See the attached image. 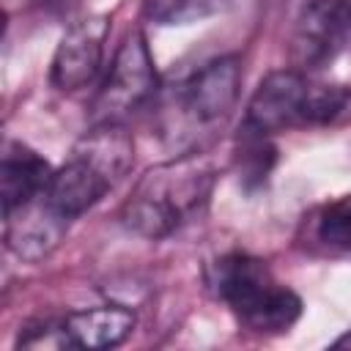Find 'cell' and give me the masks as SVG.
I'll return each instance as SVG.
<instances>
[{"instance_id": "14", "label": "cell", "mask_w": 351, "mask_h": 351, "mask_svg": "<svg viewBox=\"0 0 351 351\" xmlns=\"http://www.w3.org/2000/svg\"><path fill=\"white\" fill-rule=\"evenodd\" d=\"M315 236L335 252H351V195L321 208L315 219Z\"/></svg>"}, {"instance_id": "8", "label": "cell", "mask_w": 351, "mask_h": 351, "mask_svg": "<svg viewBox=\"0 0 351 351\" xmlns=\"http://www.w3.org/2000/svg\"><path fill=\"white\" fill-rule=\"evenodd\" d=\"M3 217H5V244L22 261L47 258L60 244L71 222L63 214H58L44 195Z\"/></svg>"}, {"instance_id": "5", "label": "cell", "mask_w": 351, "mask_h": 351, "mask_svg": "<svg viewBox=\"0 0 351 351\" xmlns=\"http://www.w3.org/2000/svg\"><path fill=\"white\" fill-rule=\"evenodd\" d=\"M156 90V71L148 49V38L132 30L107 71V80L96 96V121H121L140 110Z\"/></svg>"}, {"instance_id": "2", "label": "cell", "mask_w": 351, "mask_h": 351, "mask_svg": "<svg viewBox=\"0 0 351 351\" xmlns=\"http://www.w3.org/2000/svg\"><path fill=\"white\" fill-rule=\"evenodd\" d=\"M211 285L244 326L261 335L288 332L302 315V299L277 285L261 258L233 252L217 261Z\"/></svg>"}, {"instance_id": "4", "label": "cell", "mask_w": 351, "mask_h": 351, "mask_svg": "<svg viewBox=\"0 0 351 351\" xmlns=\"http://www.w3.org/2000/svg\"><path fill=\"white\" fill-rule=\"evenodd\" d=\"M241 66L233 55H222L195 71L176 93L178 121L189 132H208L222 126L239 101Z\"/></svg>"}, {"instance_id": "15", "label": "cell", "mask_w": 351, "mask_h": 351, "mask_svg": "<svg viewBox=\"0 0 351 351\" xmlns=\"http://www.w3.org/2000/svg\"><path fill=\"white\" fill-rule=\"evenodd\" d=\"M332 348H351V329H348V332H343V335L332 343Z\"/></svg>"}, {"instance_id": "1", "label": "cell", "mask_w": 351, "mask_h": 351, "mask_svg": "<svg viewBox=\"0 0 351 351\" xmlns=\"http://www.w3.org/2000/svg\"><path fill=\"white\" fill-rule=\"evenodd\" d=\"M214 189V167L200 154H184L151 167L121 208L123 225L143 239H165L197 217Z\"/></svg>"}, {"instance_id": "13", "label": "cell", "mask_w": 351, "mask_h": 351, "mask_svg": "<svg viewBox=\"0 0 351 351\" xmlns=\"http://www.w3.org/2000/svg\"><path fill=\"white\" fill-rule=\"evenodd\" d=\"M230 0H145V16L156 25H189L225 8Z\"/></svg>"}, {"instance_id": "11", "label": "cell", "mask_w": 351, "mask_h": 351, "mask_svg": "<svg viewBox=\"0 0 351 351\" xmlns=\"http://www.w3.org/2000/svg\"><path fill=\"white\" fill-rule=\"evenodd\" d=\"M71 154L101 173L110 186H115L134 165V143L121 121H96V126L77 140Z\"/></svg>"}, {"instance_id": "7", "label": "cell", "mask_w": 351, "mask_h": 351, "mask_svg": "<svg viewBox=\"0 0 351 351\" xmlns=\"http://www.w3.org/2000/svg\"><path fill=\"white\" fill-rule=\"evenodd\" d=\"M107 33H110L107 16L80 19L63 33L49 69V80L58 90H80L93 82L104 60Z\"/></svg>"}, {"instance_id": "3", "label": "cell", "mask_w": 351, "mask_h": 351, "mask_svg": "<svg viewBox=\"0 0 351 351\" xmlns=\"http://www.w3.org/2000/svg\"><path fill=\"white\" fill-rule=\"evenodd\" d=\"M351 41V0H310L291 30V63L302 74L329 66Z\"/></svg>"}, {"instance_id": "6", "label": "cell", "mask_w": 351, "mask_h": 351, "mask_svg": "<svg viewBox=\"0 0 351 351\" xmlns=\"http://www.w3.org/2000/svg\"><path fill=\"white\" fill-rule=\"evenodd\" d=\"M313 85L307 74L296 69L271 71L255 88L244 126L261 134L285 132L293 126H310V104H313Z\"/></svg>"}, {"instance_id": "10", "label": "cell", "mask_w": 351, "mask_h": 351, "mask_svg": "<svg viewBox=\"0 0 351 351\" xmlns=\"http://www.w3.org/2000/svg\"><path fill=\"white\" fill-rule=\"evenodd\" d=\"M107 189H112L110 181L101 173H96L85 159L71 154L66 165L52 170L44 197L58 214H63L66 219H74L88 208H93L107 195Z\"/></svg>"}, {"instance_id": "9", "label": "cell", "mask_w": 351, "mask_h": 351, "mask_svg": "<svg viewBox=\"0 0 351 351\" xmlns=\"http://www.w3.org/2000/svg\"><path fill=\"white\" fill-rule=\"evenodd\" d=\"M49 178H52V167L44 156H38L33 148L22 143H14V140L5 143L3 159H0L3 214H11L14 208L41 197Z\"/></svg>"}, {"instance_id": "12", "label": "cell", "mask_w": 351, "mask_h": 351, "mask_svg": "<svg viewBox=\"0 0 351 351\" xmlns=\"http://www.w3.org/2000/svg\"><path fill=\"white\" fill-rule=\"evenodd\" d=\"M134 329V313L121 304H99L71 313L63 321L66 343L74 348H112L121 346Z\"/></svg>"}]
</instances>
